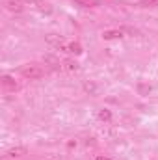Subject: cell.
Segmentation results:
<instances>
[{"mask_svg": "<svg viewBox=\"0 0 158 160\" xmlns=\"http://www.w3.org/2000/svg\"><path fill=\"white\" fill-rule=\"evenodd\" d=\"M63 52H71V54H82V47L80 43H75V41H67Z\"/></svg>", "mask_w": 158, "mask_h": 160, "instance_id": "277c9868", "label": "cell"}, {"mask_svg": "<svg viewBox=\"0 0 158 160\" xmlns=\"http://www.w3.org/2000/svg\"><path fill=\"white\" fill-rule=\"evenodd\" d=\"M6 8H7L9 11L21 13V11H22V0H7V2H6Z\"/></svg>", "mask_w": 158, "mask_h": 160, "instance_id": "5b68a950", "label": "cell"}, {"mask_svg": "<svg viewBox=\"0 0 158 160\" xmlns=\"http://www.w3.org/2000/svg\"><path fill=\"white\" fill-rule=\"evenodd\" d=\"M21 75L28 80H39V78H43L45 71H43V67L37 65V63H26V65L21 67Z\"/></svg>", "mask_w": 158, "mask_h": 160, "instance_id": "6da1fadb", "label": "cell"}, {"mask_svg": "<svg viewBox=\"0 0 158 160\" xmlns=\"http://www.w3.org/2000/svg\"><path fill=\"white\" fill-rule=\"evenodd\" d=\"M95 160H112V158H108V157H102V155H97V157H95Z\"/></svg>", "mask_w": 158, "mask_h": 160, "instance_id": "9a60e30c", "label": "cell"}, {"mask_svg": "<svg viewBox=\"0 0 158 160\" xmlns=\"http://www.w3.org/2000/svg\"><path fill=\"white\" fill-rule=\"evenodd\" d=\"M63 69H67V71H78V63L75 62V60H67V62H63Z\"/></svg>", "mask_w": 158, "mask_h": 160, "instance_id": "9c48e42d", "label": "cell"}, {"mask_svg": "<svg viewBox=\"0 0 158 160\" xmlns=\"http://www.w3.org/2000/svg\"><path fill=\"white\" fill-rule=\"evenodd\" d=\"M41 160H58V158H41Z\"/></svg>", "mask_w": 158, "mask_h": 160, "instance_id": "2e32d148", "label": "cell"}, {"mask_svg": "<svg viewBox=\"0 0 158 160\" xmlns=\"http://www.w3.org/2000/svg\"><path fill=\"white\" fill-rule=\"evenodd\" d=\"M138 89H140V93H141V95H147V93L151 91V86H145V84H140V86H138Z\"/></svg>", "mask_w": 158, "mask_h": 160, "instance_id": "5bb4252c", "label": "cell"}, {"mask_svg": "<svg viewBox=\"0 0 158 160\" xmlns=\"http://www.w3.org/2000/svg\"><path fill=\"white\" fill-rule=\"evenodd\" d=\"M78 6H84V8H93V6H99V0H75Z\"/></svg>", "mask_w": 158, "mask_h": 160, "instance_id": "8fae6325", "label": "cell"}, {"mask_svg": "<svg viewBox=\"0 0 158 160\" xmlns=\"http://www.w3.org/2000/svg\"><path fill=\"white\" fill-rule=\"evenodd\" d=\"M97 118L101 121H104V123H110V121H112V112L106 110V108H101V110L97 112Z\"/></svg>", "mask_w": 158, "mask_h": 160, "instance_id": "52a82bcc", "label": "cell"}, {"mask_svg": "<svg viewBox=\"0 0 158 160\" xmlns=\"http://www.w3.org/2000/svg\"><path fill=\"white\" fill-rule=\"evenodd\" d=\"M26 153H28V149H26L24 145H15V147H11V149L6 151V157H7V158H21V157H24Z\"/></svg>", "mask_w": 158, "mask_h": 160, "instance_id": "7a4b0ae2", "label": "cell"}, {"mask_svg": "<svg viewBox=\"0 0 158 160\" xmlns=\"http://www.w3.org/2000/svg\"><path fill=\"white\" fill-rule=\"evenodd\" d=\"M123 38V30H104L102 32V39L110 41V39H119Z\"/></svg>", "mask_w": 158, "mask_h": 160, "instance_id": "8992f818", "label": "cell"}, {"mask_svg": "<svg viewBox=\"0 0 158 160\" xmlns=\"http://www.w3.org/2000/svg\"><path fill=\"white\" fill-rule=\"evenodd\" d=\"M140 6L141 8H155V6H158V0H141Z\"/></svg>", "mask_w": 158, "mask_h": 160, "instance_id": "7c38bea8", "label": "cell"}, {"mask_svg": "<svg viewBox=\"0 0 158 160\" xmlns=\"http://www.w3.org/2000/svg\"><path fill=\"white\" fill-rule=\"evenodd\" d=\"M2 84H4V86H7V88H17L15 78H13V77H9V75H4V77H2Z\"/></svg>", "mask_w": 158, "mask_h": 160, "instance_id": "30bf717a", "label": "cell"}, {"mask_svg": "<svg viewBox=\"0 0 158 160\" xmlns=\"http://www.w3.org/2000/svg\"><path fill=\"white\" fill-rule=\"evenodd\" d=\"M45 41L48 43V45H52V47H56L58 50H60V47L65 43V39L62 38V36H58V34H47L45 36Z\"/></svg>", "mask_w": 158, "mask_h": 160, "instance_id": "3957f363", "label": "cell"}, {"mask_svg": "<svg viewBox=\"0 0 158 160\" xmlns=\"http://www.w3.org/2000/svg\"><path fill=\"white\" fill-rule=\"evenodd\" d=\"M45 62H48L52 67H60V62H58L54 56H45Z\"/></svg>", "mask_w": 158, "mask_h": 160, "instance_id": "4fadbf2b", "label": "cell"}, {"mask_svg": "<svg viewBox=\"0 0 158 160\" xmlns=\"http://www.w3.org/2000/svg\"><path fill=\"white\" fill-rule=\"evenodd\" d=\"M84 89H86L89 95H95V93H97V84L91 82V80H86V82H84Z\"/></svg>", "mask_w": 158, "mask_h": 160, "instance_id": "ba28073f", "label": "cell"}]
</instances>
